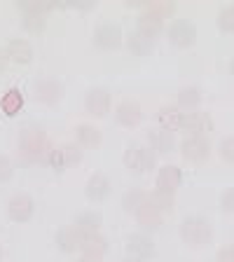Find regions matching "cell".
I'll list each match as a JSON object with an SVG mask.
<instances>
[{"instance_id": "cell-3", "label": "cell", "mask_w": 234, "mask_h": 262, "mask_svg": "<svg viewBox=\"0 0 234 262\" xmlns=\"http://www.w3.org/2000/svg\"><path fill=\"white\" fill-rule=\"evenodd\" d=\"M84 152H82V147L77 143H68V145H61V147H52V152H49L47 162L54 166L56 171H63L73 164H80Z\"/></svg>"}, {"instance_id": "cell-38", "label": "cell", "mask_w": 234, "mask_h": 262, "mask_svg": "<svg viewBox=\"0 0 234 262\" xmlns=\"http://www.w3.org/2000/svg\"><path fill=\"white\" fill-rule=\"evenodd\" d=\"M77 262H101V260H98V257H89V255H84V257H80Z\"/></svg>"}, {"instance_id": "cell-19", "label": "cell", "mask_w": 234, "mask_h": 262, "mask_svg": "<svg viewBox=\"0 0 234 262\" xmlns=\"http://www.w3.org/2000/svg\"><path fill=\"white\" fill-rule=\"evenodd\" d=\"M126 45H129V49L136 56H145V54H150V49H153V45H155V38H150V35H145V33H141L136 28V31H131L129 35H126Z\"/></svg>"}, {"instance_id": "cell-26", "label": "cell", "mask_w": 234, "mask_h": 262, "mask_svg": "<svg viewBox=\"0 0 234 262\" xmlns=\"http://www.w3.org/2000/svg\"><path fill=\"white\" fill-rule=\"evenodd\" d=\"M136 220L143 225V227H147V229H157L159 225H162V213H159L155 206L145 204V206L136 213Z\"/></svg>"}, {"instance_id": "cell-22", "label": "cell", "mask_w": 234, "mask_h": 262, "mask_svg": "<svg viewBox=\"0 0 234 262\" xmlns=\"http://www.w3.org/2000/svg\"><path fill=\"white\" fill-rule=\"evenodd\" d=\"M164 28V19L162 16H157L155 12H143L141 16H138V31L145 33V35H150V38H155L159 31Z\"/></svg>"}, {"instance_id": "cell-23", "label": "cell", "mask_w": 234, "mask_h": 262, "mask_svg": "<svg viewBox=\"0 0 234 262\" xmlns=\"http://www.w3.org/2000/svg\"><path fill=\"white\" fill-rule=\"evenodd\" d=\"M180 122H183L180 108L164 105V108L159 110V126H164V129H169V131H176V129H180Z\"/></svg>"}, {"instance_id": "cell-34", "label": "cell", "mask_w": 234, "mask_h": 262, "mask_svg": "<svg viewBox=\"0 0 234 262\" xmlns=\"http://www.w3.org/2000/svg\"><path fill=\"white\" fill-rule=\"evenodd\" d=\"M24 24L31 31H42L45 28V14H24Z\"/></svg>"}, {"instance_id": "cell-20", "label": "cell", "mask_w": 234, "mask_h": 262, "mask_svg": "<svg viewBox=\"0 0 234 262\" xmlns=\"http://www.w3.org/2000/svg\"><path fill=\"white\" fill-rule=\"evenodd\" d=\"M75 138H77V145L80 147H94L103 141V134L94 124H80L75 129Z\"/></svg>"}, {"instance_id": "cell-30", "label": "cell", "mask_w": 234, "mask_h": 262, "mask_svg": "<svg viewBox=\"0 0 234 262\" xmlns=\"http://www.w3.org/2000/svg\"><path fill=\"white\" fill-rule=\"evenodd\" d=\"M19 10H24V14H45L47 10H54L56 5H49V3H33V0H24V3H16Z\"/></svg>"}, {"instance_id": "cell-10", "label": "cell", "mask_w": 234, "mask_h": 262, "mask_svg": "<svg viewBox=\"0 0 234 262\" xmlns=\"http://www.w3.org/2000/svg\"><path fill=\"white\" fill-rule=\"evenodd\" d=\"M180 183H183V173H180L178 166H174V164H164L162 169L157 171V187H155V190L176 194V190L180 187Z\"/></svg>"}, {"instance_id": "cell-13", "label": "cell", "mask_w": 234, "mask_h": 262, "mask_svg": "<svg viewBox=\"0 0 234 262\" xmlns=\"http://www.w3.org/2000/svg\"><path fill=\"white\" fill-rule=\"evenodd\" d=\"M84 194L89 202H103L105 196L110 194V180L105 173H94L84 185Z\"/></svg>"}, {"instance_id": "cell-18", "label": "cell", "mask_w": 234, "mask_h": 262, "mask_svg": "<svg viewBox=\"0 0 234 262\" xmlns=\"http://www.w3.org/2000/svg\"><path fill=\"white\" fill-rule=\"evenodd\" d=\"M82 232L77 227H63V229H59L56 232V246H59L61 251H66V253H71V251H75V248H80L82 246Z\"/></svg>"}, {"instance_id": "cell-5", "label": "cell", "mask_w": 234, "mask_h": 262, "mask_svg": "<svg viewBox=\"0 0 234 262\" xmlns=\"http://www.w3.org/2000/svg\"><path fill=\"white\" fill-rule=\"evenodd\" d=\"M180 129L190 131V136H204V134H208L213 129V120L211 115L204 113V110H190V113H183Z\"/></svg>"}, {"instance_id": "cell-6", "label": "cell", "mask_w": 234, "mask_h": 262, "mask_svg": "<svg viewBox=\"0 0 234 262\" xmlns=\"http://www.w3.org/2000/svg\"><path fill=\"white\" fill-rule=\"evenodd\" d=\"M122 40H124V33H122L120 24H101L94 31V45L101 49H115L120 47Z\"/></svg>"}, {"instance_id": "cell-2", "label": "cell", "mask_w": 234, "mask_h": 262, "mask_svg": "<svg viewBox=\"0 0 234 262\" xmlns=\"http://www.w3.org/2000/svg\"><path fill=\"white\" fill-rule=\"evenodd\" d=\"M124 166L134 173H145V171L155 169V152L145 145L129 143L124 150Z\"/></svg>"}, {"instance_id": "cell-37", "label": "cell", "mask_w": 234, "mask_h": 262, "mask_svg": "<svg viewBox=\"0 0 234 262\" xmlns=\"http://www.w3.org/2000/svg\"><path fill=\"white\" fill-rule=\"evenodd\" d=\"M5 63H7V52L5 49H0V68H3Z\"/></svg>"}, {"instance_id": "cell-32", "label": "cell", "mask_w": 234, "mask_h": 262, "mask_svg": "<svg viewBox=\"0 0 234 262\" xmlns=\"http://www.w3.org/2000/svg\"><path fill=\"white\" fill-rule=\"evenodd\" d=\"M147 10L155 12V14L162 16V19H166L169 14H174L176 3H153V5H147Z\"/></svg>"}, {"instance_id": "cell-28", "label": "cell", "mask_w": 234, "mask_h": 262, "mask_svg": "<svg viewBox=\"0 0 234 262\" xmlns=\"http://www.w3.org/2000/svg\"><path fill=\"white\" fill-rule=\"evenodd\" d=\"M147 204H150V206H155L159 213H162V211H169V208L174 206V194L155 190L153 194H147Z\"/></svg>"}, {"instance_id": "cell-36", "label": "cell", "mask_w": 234, "mask_h": 262, "mask_svg": "<svg viewBox=\"0 0 234 262\" xmlns=\"http://www.w3.org/2000/svg\"><path fill=\"white\" fill-rule=\"evenodd\" d=\"M216 262H234V246H223L216 255Z\"/></svg>"}, {"instance_id": "cell-31", "label": "cell", "mask_w": 234, "mask_h": 262, "mask_svg": "<svg viewBox=\"0 0 234 262\" xmlns=\"http://www.w3.org/2000/svg\"><path fill=\"white\" fill-rule=\"evenodd\" d=\"M218 152H220V157H223L225 162L234 164V136H227V138H223V141H220Z\"/></svg>"}, {"instance_id": "cell-16", "label": "cell", "mask_w": 234, "mask_h": 262, "mask_svg": "<svg viewBox=\"0 0 234 262\" xmlns=\"http://www.w3.org/2000/svg\"><path fill=\"white\" fill-rule=\"evenodd\" d=\"M82 251H84V255L89 257H101L108 253V239H105L103 234H98V232H94V234H84L82 236Z\"/></svg>"}, {"instance_id": "cell-40", "label": "cell", "mask_w": 234, "mask_h": 262, "mask_svg": "<svg viewBox=\"0 0 234 262\" xmlns=\"http://www.w3.org/2000/svg\"><path fill=\"white\" fill-rule=\"evenodd\" d=\"M229 71H232V73H234V59H232V61H229Z\"/></svg>"}, {"instance_id": "cell-1", "label": "cell", "mask_w": 234, "mask_h": 262, "mask_svg": "<svg viewBox=\"0 0 234 262\" xmlns=\"http://www.w3.org/2000/svg\"><path fill=\"white\" fill-rule=\"evenodd\" d=\"M180 236H183L185 244L195 246V248H202V246L211 244L213 227L202 215H187V218L180 223Z\"/></svg>"}, {"instance_id": "cell-29", "label": "cell", "mask_w": 234, "mask_h": 262, "mask_svg": "<svg viewBox=\"0 0 234 262\" xmlns=\"http://www.w3.org/2000/svg\"><path fill=\"white\" fill-rule=\"evenodd\" d=\"M218 28L223 33H234V5H225L218 12Z\"/></svg>"}, {"instance_id": "cell-7", "label": "cell", "mask_w": 234, "mask_h": 262, "mask_svg": "<svg viewBox=\"0 0 234 262\" xmlns=\"http://www.w3.org/2000/svg\"><path fill=\"white\" fill-rule=\"evenodd\" d=\"M84 108L94 117H103L110 110V92L105 87H92L84 96Z\"/></svg>"}, {"instance_id": "cell-15", "label": "cell", "mask_w": 234, "mask_h": 262, "mask_svg": "<svg viewBox=\"0 0 234 262\" xmlns=\"http://www.w3.org/2000/svg\"><path fill=\"white\" fill-rule=\"evenodd\" d=\"M143 120V113H141V105L134 103V101H124V103L117 105L115 110V122L122 126H136L138 122Z\"/></svg>"}, {"instance_id": "cell-33", "label": "cell", "mask_w": 234, "mask_h": 262, "mask_svg": "<svg viewBox=\"0 0 234 262\" xmlns=\"http://www.w3.org/2000/svg\"><path fill=\"white\" fill-rule=\"evenodd\" d=\"M12 173H14V164H12V159L5 157V155H0V183L10 180Z\"/></svg>"}, {"instance_id": "cell-12", "label": "cell", "mask_w": 234, "mask_h": 262, "mask_svg": "<svg viewBox=\"0 0 234 262\" xmlns=\"http://www.w3.org/2000/svg\"><path fill=\"white\" fill-rule=\"evenodd\" d=\"M126 251L136 260H147V257L155 255V244L147 234H131L126 239Z\"/></svg>"}, {"instance_id": "cell-39", "label": "cell", "mask_w": 234, "mask_h": 262, "mask_svg": "<svg viewBox=\"0 0 234 262\" xmlns=\"http://www.w3.org/2000/svg\"><path fill=\"white\" fill-rule=\"evenodd\" d=\"M122 262H143V260H136V257H126V260H122Z\"/></svg>"}, {"instance_id": "cell-14", "label": "cell", "mask_w": 234, "mask_h": 262, "mask_svg": "<svg viewBox=\"0 0 234 262\" xmlns=\"http://www.w3.org/2000/svg\"><path fill=\"white\" fill-rule=\"evenodd\" d=\"M35 98L42 101V103H56L61 96H63V87H61L56 80H38L35 82V89H33Z\"/></svg>"}, {"instance_id": "cell-17", "label": "cell", "mask_w": 234, "mask_h": 262, "mask_svg": "<svg viewBox=\"0 0 234 262\" xmlns=\"http://www.w3.org/2000/svg\"><path fill=\"white\" fill-rule=\"evenodd\" d=\"M7 52V59L16 61V63H28V61L33 59V47L28 40L24 38H16V40H10L5 47Z\"/></svg>"}, {"instance_id": "cell-24", "label": "cell", "mask_w": 234, "mask_h": 262, "mask_svg": "<svg viewBox=\"0 0 234 262\" xmlns=\"http://www.w3.org/2000/svg\"><path fill=\"white\" fill-rule=\"evenodd\" d=\"M145 204H147V194L143 190H129L124 196H122V206H124V211L134 213V215H136Z\"/></svg>"}, {"instance_id": "cell-21", "label": "cell", "mask_w": 234, "mask_h": 262, "mask_svg": "<svg viewBox=\"0 0 234 262\" xmlns=\"http://www.w3.org/2000/svg\"><path fill=\"white\" fill-rule=\"evenodd\" d=\"M101 223H103V218H101L98 213L84 211V213H80V215L73 220V227H77L82 234H94V232H98Z\"/></svg>"}, {"instance_id": "cell-27", "label": "cell", "mask_w": 234, "mask_h": 262, "mask_svg": "<svg viewBox=\"0 0 234 262\" xmlns=\"http://www.w3.org/2000/svg\"><path fill=\"white\" fill-rule=\"evenodd\" d=\"M0 105H3V113H5V115H16L19 110H22V105H24L22 92H19V89H10V92L3 96Z\"/></svg>"}, {"instance_id": "cell-8", "label": "cell", "mask_w": 234, "mask_h": 262, "mask_svg": "<svg viewBox=\"0 0 234 262\" xmlns=\"http://www.w3.org/2000/svg\"><path fill=\"white\" fill-rule=\"evenodd\" d=\"M180 152H183L185 159H190V162H202V159L208 157L211 145H208L206 136H187L180 143Z\"/></svg>"}, {"instance_id": "cell-35", "label": "cell", "mask_w": 234, "mask_h": 262, "mask_svg": "<svg viewBox=\"0 0 234 262\" xmlns=\"http://www.w3.org/2000/svg\"><path fill=\"white\" fill-rule=\"evenodd\" d=\"M220 206H223V211L234 213V187H229L220 194Z\"/></svg>"}, {"instance_id": "cell-4", "label": "cell", "mask_w": 234, "mask_h": 262, "mask_svg": "<svg viewBox=\"0 0 234 262\" xmlns=\"http://www.w3.org/2000/svg\"><path fill=\"white\" fill-rule=\"evenodd\" d=\"M169 40L176 47H192L197 42V26L190 19H176L169 26Z\"/></svg>"}, {"instance_id": "cell-9", "label": "cell", "mask_w": 234, "mask_h": 262, "mask_svg": "<svg viewBox=\"0 0 234 262\" xmlns=\"http://www.w3.org/2000/svg\"><path fill=\"white\" fill-rule=\"evenodd\" d=\"M33 211H35V202L28 194H14L7 204V213L14 223H28L33 218Z\"/></svg>"}, {"instance_id": "cell-11", "label": "cell", "mask_w": 234, "mask_h": 262, "mask_svg": "<svg viewBox=\"0 0 234 262\" xmlns=\"http://www.w3.org/2000/svg\"><path fill=\"white\" fill-rule=\"evenodd\" d=\"M147 143H150V150L153 152H171L176 145V138H174V131L164 129V126H157V129H150L147 131Z\"/></svg>"}, {"instance_id": "cell-25", "label": "cell", "mask_w": 234, "mask_h": 262, "mask_svg": "<svg viewBox=\"0 0 234 262\" xmlns=\"http://www.w3.org/2000/svg\"><path fill=\"white\" fill-rule=\"evenodd\" d=\"M199 103H202V92H199V87H183L178 92V108L197 110Z\"/></svg>"}]
</instances>
